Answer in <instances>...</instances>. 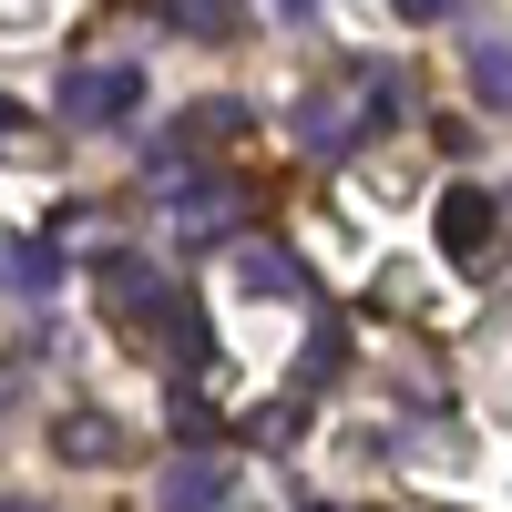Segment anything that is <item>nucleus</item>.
<instances>
[{"mask_svg": "<svg viewBox=\"0 0 512 512\" xmlns=\"http://www.w3.org/2000/svg\"><path fill=\"white\" fill-rule=\"evenodd\" d=\"M400 93H410V82H400L390 62H349V82H318V93H297V144L328 154V164H338V154H359L379 123L400 113Z\"/></svg>", "mask_w": 512, "mask_h": 512, "instance_id": "obj_1", "label": "nucleus"}, {"mask_svg": "<svg viewBox=\"0 0 512 512\" xmlns=\"http://www.w3.org/2000/svg\"><path fill=\"white\" fill-rule=\"evenodd\" d=\"M154 195H164V226L175 246H205L246 216V175H195V164H154Z\"/></svg>", "mask_w": 512, "mask_h": 512, "instance_id": "obj_2", "label": "nucleus"}, {"mask_svg": "<svg viewBox=\"0 0 512 512\" xmlns=\"http://www.w3.org/2000/svg\"><path fill=\"white\" fill-rule=\"evenodd\" d=\"M134 113H144V72L134 62H72L62 72V123H82V134H123Z\"/></svg>", "mask_w": 512, "mask_h": 512, "instance_id": "obj_3", "label": "nucleus"}, {"mask_svg": "<svg viewBox=\"0 0 512 512\" xmlns=\"http://www.w3.org/2000/svg\"><path fill=\"white\" fill-rule=\"evenodd\" d=\"M431 236H441V256H451L461 277H492V267H502V256H492V246H502V205H492L482 185H451V195L431 205Z\"/></svg>", "mask_w": 512, "mask_h": 512, "instance_id": "obj_4", "label": "nucleus"}, {"mask_svg": "<svg viewBox=\"0 0 512 512\" xmlns=\"http://www.w3.org/2000/svg\"><path fill=\"white\" fill-rule=\"evenodd\" d=\"M93 287H103V308L154 349V318H164V297H175V277H164L154 256H134V246H113V256H93Z\"/></svg>", "mask_w": 512, "mask_h": 512, "instance_id": "obj_5", "label": "nucleus"}, {"mask_svg": "<svg viewBox=\"0 0 512 512\" xmlns=\"http://www.w3.org/2000/svg\"><path fill=\"white\" fill-rule=\"evenodd\" d=\"M236 287L246 297H308V277H297V256L277 236H236Z\"/></svg>", "mask_w": 512, "mask_h": 512, "instance_id": "obj_6", "label": "nucleus"}, {"mask_svg": "<svg viewBox=\"0 0 512 512\" xmlns=\"http://www.w3.org/2000/svg\"><path fill=\"white\" fill-rule=\"evenodd\" d=\"M52 451H62V461H123L134 441L113 431V410H62V431H52Z\"/></svg>", "mask_w": 512, "mask_h": 512, "instance_id": "obj_7", "label": "nucleus"}, {"mask_svg": "<svg viewBox=\"0 0 512 512\" xmlns=\"http://www.w3.org/2000/svg\"><path fill=\"white\" fill-rule=\"evenodd\" d=\"M216 482H226V472L195 451V461H175V472H164V502H175V512H205V502H216Z\"/></svg>", "mask_w": 512, "mask_h": 512, "instance_id": "obj_8", "label": "nucleus"}, {"mask_svg": "<svg viewBox=\"0 0 512 512\" xmlns=\"http://www.w3.org/2000/svg\"><path fill=\"white\" fill-rule=\"evenodd\" d=\"M472 93H482L492 113H512V52H502V41H482V52H472Z\"/></svg>", "mask_w": 512, "mask_h": 512, "instance_id": "obj_9", "label": "nucleus"}, {"mask_svg": "<svg viewBox=\"0 0 512 512\" xmlns=\"http://www.w3.org/2000/svg\"><path fill=\"white\" fill-rule=\"evenodd\" d=\"M164 21H175V31H195V41H216V31H226V0H175Z\"/></svg>", "mask_w": 512, "mask_h": 512, "instance_id": "obj_10", "label": "nucleus"}, {"mask_svg": "<svg viewBox=\"0 0 512 512\" xmlns=\"http://www.w3.org/2000/svg\"><path fill=\"white\" fill-rule=\"evenodd\" d=\"M52 277H62V267H52V246H11V287H31V297H41Z\"/></svg>", "mask_w": 512, "mask_h": 512, "instance_id": "obj_11", "label": "nucleus"}, {"mask_svg": "<svg viewBox=\"0 0 512 512\" xmlns=\"http://www.w3.org/2000/svg\"><path fill=\"white\" fill-rule=\"evenodd\" d=\"M11 134H21V113H11V103H0V144H11Z\"/></svg>", "mask_w": 512, "mask_h": 512, "instance_id": "obj_12", "label": "nucleus"}, {"mask_svg": "<svg viewBox=\"0 0 512 512\" xmlns=\"http://www.w3.org/2000/svg\"><path fill=\"white\" fill-rule=\"evenodd\" d=\"M0 512H41V502H0Z\"/></svg>", "mask_w": 512, "mask_h": 512, "instance_id": "obj_13", "label": "nucleus"}]
</instances>
